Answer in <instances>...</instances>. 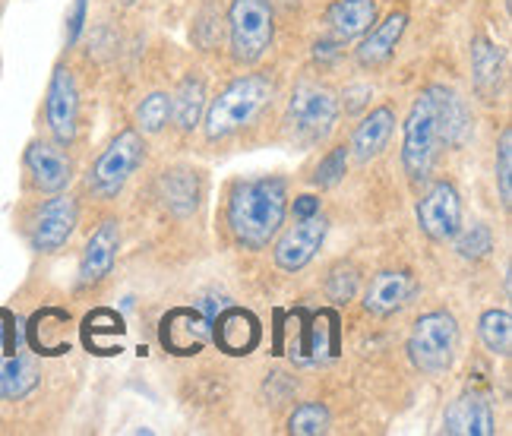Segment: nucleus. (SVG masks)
<instances>
[{"label":"nucleus","mask_w":512,"mask_h":436,"mask_svg":"<svg viewBox=\"0 0 512 436\" xmlns=\"http://www.w3.org/2000/svg\"><path fill=\"white\" fill-rule=\"evenodd\" d=\"M45 124L54 136V143L70 146L80 130V86L67 64H57L45 92Z\"/></svg>","instance_id":"nucleus-8"},{"label":"nucleus","mask_w":512,"mask_h":436,"mask_svg":"<svg viewBox=\"0 0 512 436\" xmlns=\"http://www.w3.org/2000/svg\"><path fill=\"white\" fill-rule=\"evenodd\" d=\"M373 23H377V0H336L326 10V26L339 42L364 35Z\"/></svg>","instance_id":"nucleus-21"},{"label":"nucleus","mask_w":512,"mask_h":436,"mask_svg":"<svg viewBox=\"0 0 512 436\" xmlns=\"http://www.w3.org/2000/svg\"><path fill=\"white\" fill-rule=\"evenodd\" d=\"M146 162V140L140 130H121L102 149L89 171V190L102 200H114L127 187V181Z\"/></svg>","instance_id":"nucleus-7"},{"label":"nucleus","mask_w":512,"mask_h":436,"mask_svg":"<svg viewBox=\"0 0 512 436\" xmlns=\"http://www.w3.org/2000/svg\"><path fill=\"white\" fill-rule=\"evenodd\" d=\"M443 98L446 86H427L415 105H411L405 127H402V165L411 184L430 181L440 155L446 149L443 143Z\"/></svg>","instance_id":"nucleus-2"},{"label":"nucleus","mask_w":512,"mask_h":436,"mask_svg":"<svg viewBox=\"0 0 512 436\" xmlns=\"http://www.w3.org/2000/svg\"><path fill=\"white\" fill-rule=\"evenodd\" d=\"M38 386V367L29 358H0V399L19 402Z\"/></svg>","instance_id":"nucleus-25"},{"label":"nucleus","mask_w":512,"mask_h":436,"mask_svg":"<svg viewBox=\"0 0 512 436\" xmlns=\"http://www.w3.org/2000/svg\"><path fill=\"white\" fill-rule=\"evenodd\" d=\"M452 241H456V250H459L462 260L478 263V260H484V256H490V250H494V231L481 222H475L468 231H459Z\"/></svg>","instance_id":"nucleus-29"},{"label":"nucleus","mask_w":512,"mask_h":436,"mask_svg":"<svg viewBox=\"0 0 512 436\" xmlns=\"http://www.w3.org/2000/svg\"><path fill=\"white\" fill-rule=\"evenodd\" d=\"M275 7L272 0H231L228 48L238 64H256L272 48Z\"/></svg>","instance_id":"nucleus-6"},{"label":"nucleus","mask_w":512,"mask_h":436,"mask_svg":"<svg viewBox=\"0 0 512 436\" xmlns=\"http://www.w3.org/2000/svg\"><path fill=\"white\" fill-rule=\"evenodd\" d=\"M459 351V326L456 316L446 310L424 313L411 326L408 335V358L424 376H443Z\"/></svg>","instance_id":"nucleus-5"},{"label":"nucleus","mask_w":512,"mask_h":436,"mask_svg":"<svg viewBox=\"0 0 512 436\" xmlns=\"http://www.w3.org/2000/svg\"><path fill=\"white\" fill-rule=\"evenodd\" d=\"M288 215V187L282 177H247L228 196V228L244 250H263L282 231Z\"/></svg>","instance_id":"nucleus-1"},{"label":"nucleus","mask_w":512,"mask_h":436,"mask_svg":"<svg viewBox=\"0 0 512 436\" xmlns=\"http://www.w3.org/2000/svg\"><path fill=\"white\" fill-rule=\"evenodd\" d=\"M326 294L332 304H348L354 294H358V272L351 266H339L332 269V275L326 279Z\"/></svg>","instance_id":"nucleus-33"},{"label":"nucleus","mask_w":512,"mask_h":436,"mask_svg":"<svg viewBox=\"0 0 512 436\" xmlns=\"http://www.w3.org/2000/svg\"><path fill=\"white\" fill-rule=\"evenodd\" d=\"M478 332H481V342L487 351L500 354V358H509V348H512V316H509V310L481 313Z\"/></svg>","instance_id":"nucleus-27"},{"label":"nucleus","mask_w":512,"mask_h":436,"mask_svg":"<svg viewBox=\"0 0 512 436\" xmlns=\"http://www.w3.org/2000/svg\"><path fill=\"white\" fill-rule=\"evenodd\" d=\"M203 111H206V83L196 73H187L171 95V114L177 130L181 133L196 130L203 121Z\"/></svg>","instance_id":"nucleus-22"},{"label":"nucleus","mask_w":512,"mask_h":436,"mask_svg":"<svg viewBox=\"0 0 512 436\" xmlns=\"http://www.w3.org/2000/svg\"><path fill=\"white\" fill-rule=\"evenodd\" d=\"M212 339L215 345H219L225 354H234V358H244V354H250L256 345H260V320L244 310V307H231L225 310L222 316H215L212 320Z\"/></svg>","instance_id":"nucleus-15"},{"label":"nucleus","mask_w":512,"mask_h":436,"mask_svg":"<svg viewBox=\"0 0 512 436\" xmlns=\"http://www.w3.org/2000/svg\"><path fill=\"white\" fill-rule=\"evenodd\" d=\"M275 98V83L263 73H250L228 83L206 108V140L222 143L228 136L241 133L260 117Z\"/></svg>","instance_id":"nucleus-3"},{"label":"nucleus","mask_w":512,"mask_h":436,"mask_svg":"<svg viewBox=\"0 0 512 436\" xmlns=\"http://www.w3.org/2000/svg\"><path fill=\"white\" fill-rule=\"evenodd\" d=\"M162 200L174 215H181V218L196 212V206H200V177H196V171H190V168L165 171Z\"/></svg>","instance_id":"nucleus-23"},{"label":"nucleus","mask_w":512,"mask_h":436,"mask_svg":"<svg viewBox=\"0 0 512 436\" xmlns=\"http://www.w3.org/2000/svg\"><path fill=\"white\" fill-rule=\"evenodd\" d=\"M443 430L452 436H490L494 433V408L478 392H465L443 414Z\"/></svg>","instance_id":"nucleus-17"},{"label":"nucleus","mask_w":512,"mask_h":436,"mask_svg":"<svg viewBox=\"0 0 512 436\" xmlns=\"http://www.w3.org/2000/svg\"><path fill=\"white\" fill-rule=\"evenodd\" d=\"M326 218L317 212V215H304V218H294V225L275 241V266H279L282 272H301L313 256H317V250L323 247L326 241Z\"/></svg>","instance_id":"nucleus-12"},{"label":"nucleus","mask_w":512,"mask_h":436,"mask_svg":"<svg viewBox=\"0 0 512 436\" xmlns=\"http://www.w3.org/2000/svg\"><path fill=\"white\" fill-rule=\"evenodd\" d=\"M405 26H408V16L399 10V13H389L383 23H377L373 29H367L364 42L358 45V51H354V57H358L361 67H383L392 54H396L402 35H405Z\"/></svg>","instance_id":"nucleus-19"},{"label":"nucleus","mask_w":512,"mask_h":436,"mask_svg":"<svg viewBox=\"0 0 512 436\" xmlns=\"http://www.w3.org/2000/svg\"><path fill=\"white\" fill-rule=\"evenodd\" d=\"M282 4H291V0H282Z\"/></svg>","instance_id":"nucleus-36"},{"label":"nucleus","mask_w":512,"mask_h":436,"mask_svg":"<svg viewBox=\"0 0 512 436\" xmlns=\"http://www.w3.org/2000/svg\"><path fill=\"white\" fill-rule=\"evenodd\" d=\"M80 222V206L70 193H51V200H45L35 209L29 222V244L38 253H57L61 250Z\"/></svg>","instance_id":"nucleus-9"},{"label":"nucleus","mask_w":512,"mask_h":436,"mask_svg":"<svg viewBox=\"0 0 512 436\" xmlns=\"http://www.w3.org/2000/svg\"><path fill=\"white\" fill-rule=\"evenodd\" d=\"M418 225L430 241L446 244L462 231V196L456 184L437 181L418 200Z\"/></svg>","instance_id":"nucleus-10"},{"label":"nucleus","mask_w":512,"mask_h":436,"mask_svg":"<svg viewBox=\"0 0 512 436\" xmlns=\"http://www.w3.org/2000/svg\"><path fill=\"white\" fill-rule=\"evenodd\" d=\"M124 4H133V0H124Z\"/></svg>","instance_id":"nucleus-37"},{"label":"nucleus","mask_w":512,"mask_h":436,"mask_svg":"<svg viewBox=\"0 0 512 436\" xmlns=\"http://www.w3.org/2000/svg\"><path fill=\"white\" fill-rule=\"evenodd\" d=\"M329 430V411L320 402H307L301 408H294V414L288 418V433L294 436H317Z\"/></svg>","instance_id":"nucleus-30"},{"label":"nucleus","mask_w":512,"mask_h":436,"mask_svg":"<svg viewBox=\"0 0 512 436\" xmlns=\"http://www.w3.org/2000/svg\"><path fill=\"white\" fill-rule=\"evenodd\" d=\"M86 4H89V0H76L73 10H70V16H67V45H73L76 38H80V32H83V23H86Z\"/></svg>","instance_id":"nucleus-34"},{"label":"nucleus","mask_w":512,"mask_h":436,"mask_svg":"<svg viewBox=\"0 0 512 436\" xmlns=\"http://www.w3.org/2000/svg\"><path fill=\"white\" fill-rule=\"evenodd\" d=\"M171 117V95L168 92H149L140 108H136V127H140L143 136L162 133Z\"/></svg>","instance_id":"nucleus-28"},{"label":"nucleus","mask_w":512,"mask_h":436,"mask_svg":"<svg viewBox=\"0 0 512 436\" xmlns=\"http://www.w3.org/2000/svg\"><path fill=\"white\" fill-rule=\"evenodd\" d=\"M320 212V200L317 196H298V200H294V218H304V215H317Z\"/></svg>","instance_id":"nucleus-35"},{"label":"nucleus","mask_w":512,"mask_h":436,"mask_svg":"<svg viewBox=\"0 0 512 436\" xmlns=\"http://www.w3.org/2000/svg\"><path fill=\"white\" fill-rule=\"evenodd\" d=\"M23 168L32 190L38 193H64L73 181V162L61 143L32 140L23 155Z\"/></svg>","instance_id":"nucleus-11"},{"label":"nucleus","mask_w":512,"mask_h":436,"mask_svg":"<svg viewBox=\"0 0 512 436\" xmlns=\"http://www.w3.org/2000/svg\"><path fill=\"white\" fill-rule=\"evenodd\" d=\"M497 190L503 209H509L512 206V130L509 127L500 133V146H497Z\"/></svg>","instance_id":"nucleus-32"},{"label":"nucleus","mask_w":512,"mask_h":436,"mask_svg":"<svg viewBox=\"0 0 512 436\" xmlns=\"http://www.w3.org/2000/svg\"><path fill=\"white\" fill-rule=\"evenodd\" d=\"M471 133H475V117H471V108L468 102L459 95L446 89V98H443V143L446 149H462Z\"/></svg>","instance_id":"nucleus-24"},{"label":"nucleus","mask_w":512,"mask_h":436,"mask_svg":"<svg viewBox=\"0 0 512 436\" xmlns=\"http://www.w3.org/2000/svg\"><path fill=\"white\" fill-rule=\"evenodd\" d=\"M348 146H336V149H329L323 158H320V165L317 171H313V184L317 187H336L345 171H348Z\"/></svg>","instance_id":"nucleus-31"},{"label":"nucleus","mask_w":512,"mask_h":436,"mask_svg":"<svg viewBox=\"0 0 512 436\" xmlns=\"http://www.w3.org/2000/svg\"><path fill=\"white\" fill-rule=\"evenodd\" d=\"M117 250H121V225H117L114 218H108V222H102L92 231V237L83 247L80 272H76V285H80V288L102 285L111 275V269H114Z\"/></svg>","instance_id":"nucleus-13"},{"label":"nucleus","mask_w":512,"mask_h":436,"mask_svg":"<svg viewBox=\"0 0 512 436\" xmlns=\"http://www.w3.org/2000/svg\"><path fill=\"white\" fill-rule=\"evenodd\" d=\"M411 291H415V279L405 269H386L370 279L364 291V310L370 316H392L411 301Z\"/></svg>","instance_id":"nucleus-16"},{"label":"nucleus","mask_w":512,"mask_h":436,"mask_svg":"<svg viewBox=\"0 0 512 436\" xmlns=\"http://www.w3.org/2000/svg\"><path fill=\"white\" fill-rule=\"evenodd\" d=\"M124 335V323L121 316L111 313V310H95L86 316V326H83V339L92 351L98 354H114V345L121 342Z\"/></svg>","instance_id":"nucleus-26"},{"label":"nucleus","mask_w":512,"mask_h":436,"mask_svg":"<svg viewBox=\"0 0 512 436\" xmlns=\"http://www.w3.org/2000/svg\"><path fill=\"white\" fill-rule=\"evenodd\" d=\"M471 83L484 102H497L503 92V51L484 35L471 42Z\"/></svg>","instance_id":"nucleus-20"},{"label":"nucleus","mask_w":512,"mask_h":436,"mask_svg":"<svg viewBox=\"0 0 512 436\" xmlns=\"http://www.w3.org/2000/svg\"><path fill=\"white\" fill-rule=\"evenodd\" d=\"M212 323L196 307H174L162 320V345L171 354H196L209 342Z\"/></svg>","instance_id":"nucleus-14"},{"label":"nucleus","mask_w":512,"mask_h":436,"mask_svg":"<svg viewBox=\"0 0 512 436\" xmlns=\"http://www.w3.org/2000/svg\"><path fill=\"white\" fill-rule=\"evenodd\" d=\"M339 121V95L323 83H298L288 98L285 108V136L291 146L298 149H313L329 133L336 130Z\"/></svg>","instance_id":"nucleus-4"},{"label":"nucleus","mask_w":512,"mask_h":436,"mask_svg":"<svg viewBox=\"0 0 512 436\" xmlns=\"http://www.w3.org/2000/svg\"><path fill=\"white\" fill-rule=\"evenodd\" d=\"M392 130H396V111H392L389 105L373 108L367 117H361V124L354 127L348 152L358 158V162L367 165V162H373V158L383 155V149L392 140Z\"/></svg>","instance_id":"nucleus-18"}]
</instances>
